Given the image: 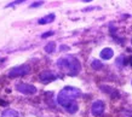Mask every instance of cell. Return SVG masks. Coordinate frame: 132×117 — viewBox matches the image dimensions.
I'll list each match as a JSON object with an SVG mask.
<instances>
[{"label":"cell","mask_w":132,"mask_h":117,"mask_svg":"<svg viewBox=\"0 0 132 117\" xmlns=\"http://www.w3.org/2000/svg\"><path fill=\"white\" fill-rule=\"evenodd\" d=\"M80 89L72 87V86H67L64 87L57 95V101L61 106H63L65 109H68L70 105H73L75 103V99L78 97H80Z\"/></svg>","instance_id":"cell-1"},{"label":"cell","mask_w":132,"mask_h":117,"mask_svg":"<svg viewBox=\"0 0 132 117\" xmlns=\"http://www.w3.org/2000/svg\"><path fill=\"white\" fill-rule=\"evenodd\" d=\"M57 66L60 69H62L64 73H67L68 75H72V76L79 74V71L81 70L80 62L78 61L75 57H72V56L60 58L57 61Z\"/></svg>","instance_id":"cell-2"},{"label":"cell","mask_w":132,"mask_h":117,"mask_svg":"<svg viewBox=\"0 0 132 117\" xmlns=\"http://www.w3.org/2000/svg\"><path fill=\"white\" fill-rule=\"evenodd\" d=\"M29 65L27 64H23V65H20V66H16V68H13L9 73V77H20V76H24L26 74L29 73Z\"/></svg>","instance_id":"cell-3"},{"label":"cell","mask_w":132,"mask_h":117,"mask_svg":"<svg viewBox=\"0 0 132 117\" xmlns=\"http://www.w3.org/2000/svg\"><path fill=\"white\" fill-rule=\"evenodd\" d=\"M16 88L18 92L23 93V94H28V95L36 93V87L33 85H29V83H18L16 86Z\"/></svg>","instance_id":"cell-4"},{"label":"cell","mask_w":132,"mask_h":117,"mask_svg":"<svg viewBox=\"0 0 132 117\" xmlns=\"http://www.w3.org/2000/svg\"><path fill=\"white\" fill-rule=\"evenodd\" d=\"M91 112L93 116H96V117L101 116V115L104 112V103L103 101L102 100L95 101L91 106Z\"/></svg>","instance_id":"cell-5"},{"label":"cell","mask_w":132,"mask_h":117,"mask_svg":"<svg viewBox=\"0 0 132 117\" xmlns=\"http://www.w3.org/2000/svg\"><path fill=\"white\" fill-rule=\"evenodd\" d=\"M40 80L45 83H47V82H51V81L56 80V75L55 74H52L51 71H48V70H45L43 73L40 74Z\"/></svg>","instance_id":"cell-6"},{"label":"cell","mask_w":132,"mask_h":117,"mask_svg":"<svg viewBox=\"0 0 132 117\" xmlns=\"http://www.w3.org/2000/svg\"><path fill=\"white\" fill-rule=\"evenodd\" d=\"M55 13H48V15H46L45 17H43V18H40V20L38 21V23L41 25L44 24H47V23H51V22H53L55 21Z\"/></svg>","instance_id":"cell-7"},{"label":"cell","mask_w":132,"mask_h":117,"mask_svg":"<svg viewBox=\"0 0 132 117\" xmlns=\"http://www.w3.org/2000/svg\"><path fill=\"white\" fill-rule=\"evenodd\" d=\"M114 56V51H113L112 48H109V47H107V48H104L101 51V58L102 59H110L112 57Z\"/></svg>","instance_id":"cell-8"},{"label":"cell","mask_w":132,"mask_h":117,"mask_svg":"<svg viewBox=\"0 0 132 117\" xmlns=\"http://www.w3.org/2000/svg\"><path fill=\"white\" fill-rule=\"evenodd\" d=\"M1 117H18V112H17L16 110H12V109H7L5 110Z\"/></svg>","instance_id":"cell-9"},{"label":"cell","mask_w":132,"mask_h":117,"mask_svg":"<svg viewBox=\"0 0 132 117\" xmlns=\"http://www.w3.org/2000/svg\"><path fill=\"white\" fill-rule=\"evenodd\" d=\"M45 51L47 53H52V52H55V50H56V44L53 42V41H50L46 46H45Z\"/></svg>","instance_id":"cell-10"},{"label":"cell","mask_w":132,"mask_h":117,"mask_svg":"<svg viewBox=\"0 0 132 117\" xmlns=\"http://www.w3.org/2000/svg\"><path fill=\"white\" fill-rule=\"evenodd\" d=\"M92 68L95 69V70H98V69H101L102 68V66H103V65H102V63H101L100 61H96V59H95V61L92 62Z\"/></svg>","instance_id":"cell-11"},{"label":"cell","mask_w":132,"mask_h":117,"mask_svg":"<svg viewBox=\"0 0 132 117\" xmlns=\"http://www.w3.org/2000/svg\"><path fill=\"white\" fill-rule=\"evenodd\" d=\"M120 116L121 117H132V111H130V110H122L120 112Z\"/></svg>","instance_id":"cell-12"},{"label":"cell","mask_w":132,"mask_h":117,"mask_svg":"<svg viewBox=\"0 0 132 117\" xmlns=\"http://www.w3.org/2000/svg\"><path fill=\"white\" fill-rule=\"evenodd\" d=\"M26 0H15V1H12L11 4H7L6 5V7H11V6H15V5H18V4H22L24 3Z\"/></svg>","instance_id":"cell-13"},{"label":"cell","mask_w":132,"mask_h":117,"mask_svg":"<svg viewBox=\"0 0 132 117\" xmlns=\"http://www.w3.org/2000/svg\"><path fill=\"white\" fill-rule=\"evenodd\" d=\"M41 5H44V1H35L34 4H32L30 6H29V8H35V7H39V6H41Z\"/></svg>","instance_id":"cell-14"},{"label":"cell","mask_w":132,"mask_h":117,"mask_svg":"<svg viewBox=\"0 0 132 117\" xmlns=\"http://www.w3.org/2000/svg\"><path fill=\"white\" fill-rule=\"evenodd\" d=\"M51 35H53V32H47V33H45V34H43L41 37L45 39V37H48V36H51Z\"/></svg>","instance_id":"cell-15"},{"label":"cell","mask_w":132,"mask_h":117,"mask_svg":"<svg viewBox=\"0 0 132 117\" xmlns=\"http://www.w3.org/2000/svg\"><path fill=\"white\" fill-rule=\"evenodd\" d=\"M82 1H86V3H90V1H92V0H82Z\"/></svg>","instance_id":"cell-16"},{"label":"cell","mask_w":132,"mask_h":117,"mask_svg":"<svg viewBox=\"0 0 132 117\" xmlns=\"http://www.w3.org/2000/svg\"><path fill=\"white\" fill-rule=\"evenodd\" d=\"M130 64L132 65V57H131V58H130Z\"/></svg>","instance_id":"cell-17"},{"label":"cell","mask_w":132,"mask_h":117,"mask_svg":"<svg viewBox=\"0 0 132 117\" xmlns=\"http://www.w3.org/2000/svg\"><path fill=\"white\" fill-rule=\"evenodd\" d=\"M131 44H132V39H131Z\"/></svg>","instance_id":"cell-18"}]
</instances>
